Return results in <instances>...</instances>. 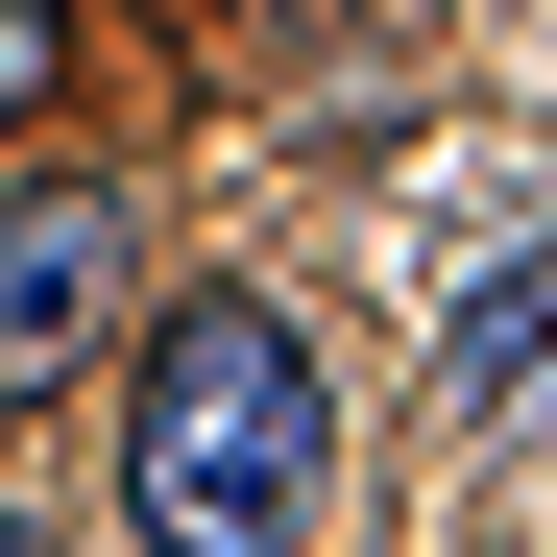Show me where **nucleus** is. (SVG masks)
I'll return each instance as SVG.
<instances>
[{
    "label": "nucleus",
    "instance_id": "f257e3e1",
    "mask_svg": "<svg viewBox=\"0 0 557 557\" xmlns=\"http://www.w3.org/2000/svg\"><path fill=\"white\" fill-rule=\"evenodd\" d=\"M339 485V388H315V339L267 315V292H195L146 339V388H122V509L146 557H292Z\"/></svg>",
    "mask_w": 557,
    "mask_h": 557
},
{
    "label": "nucleus",
    "instance_id": "f03ea898",
    "mask_svg": "<svg viewBox=\"0 0 557 557\" xmlns=\"http://www.w3.org/2000/svg\"><path fill=\"white\" fill-rule=\"evenodd\" d=\"M98 339H122V195L25 170V195H0V388H73Z\"/></svg>",
    "mask_w": 557,
    "mask_h": 557
},
{
    "label": "nucleus",
    "instance_id": "7ed1b4c3",
    "mask_svg": "<svg viewBox=\"0 0 557 557\" xmlns=\"http://www.w3.org/2000/svg\"><path fill=\"white\" fill-rule=\"evenodd\" d=\"M436 388L485 412V436H557V243H485L436 292Z\"/></svg>",
    "mask_w": 557,
    "mask_h": 557
},
{
    "label": "nucleus",
    "instance_id": "20e7f679",
    "mask_svg": "<svg viewBox=\"0 0 557 557\" xmlns=\"http://www.w3.org/2000/svg\"><path fill=\"white\" fill-rule=\"evenodd\" d=\"M49 98V0H0V122H25Z\"/></svg>",
    "mask_w": 557,
    "mask_h": 557
},
{
    "label": "nucleus",
    "instance_id": "39448f33",
    "mask_svg": "<svg viewBox=\"0 0 557 557\" xmlns=\"http://www.w3.org/2000/svg\"><path fill=\"white\" fill-rule=\"evenodd\" d=\"M0 557H73V533H25V509H0Z\"/></svg>",
    "mask_w": 557,
    "mask_h": 557
}]
</instances>
